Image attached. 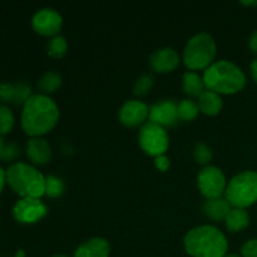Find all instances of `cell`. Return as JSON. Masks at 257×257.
<instances>
[{
  "label": "cell",
  "mask_w": 257,
  "mask_h": 257,
  "mask_svg": "<svg viewBox=\"0 0 257 257\" xmlns=\"http://www.w3.org/2000/svg\"><path fill=\"white\" fill-rule=\"evenodd\" d=\"M58 119V105L48 95L33 94L23 105L22 128L33 138L49 133L57 125Z\"/></svg>",
  "instance_id": "6da1fadb"
},
{
  "label": "cell",
  "mask_w": 257,
  "mask_h": 257,
  "mask_svg": "<svg viewBox=\"0 0 257 257\" xmlns=\"http://www.w3.org/2000/svg\"><path fill=\"white\" fill-rule=\"evenodd\" d=\"M110 246L107 240L94 237L88 240L75 250L74 257H109Z\"/></svg>",
  "instance_id": "2e32d148"
},
{
  "label": "cell",
  "mask_w": 257,
  "mask_h": 257,
  "mask_svg": "<svg viewBox=\"0 0 257 257\" xmlns=\"http://www.w3.org/2000/svg\"><path fill=\"white\" fill-rule=\"evenodd\" d=\"M198 108L200 112L207 115H216L222 109V98L218 93L206 89L198 98Z\"/></svg>",
  "instance_id": "ac0fdd59"
},
{
  "label": "cell",
  "mask_w": 257,
  "mask_h": 257,
  "mask_svg": "<svg viewBox=\"0 0 257 257\" xmlns=\"http://www.w3.org/2000/svg\"><path fill=\"white\" fill-rule=\"evenodd\" d=\"M178 103L175 100L166 99L150 107V122L156 123L161 127H173L180 122L178 118Z\"/></svg>",
  "instance_id": "8fae6325"
},
{
  "label": "cell",
  "mask_w": 257,
  "mask_h": 257,
  "mask_svg": "<svg viewBox=\"0 0 257 257\" xmlns=\"http://www.w3.org/2000/svg\"><path fill=\"white\" fill-rule=\"evenodd\" d=\"M183 90L186 94L191 97L200 98L201 94L206 90L203 78L200 77L196 72H187L183 74Z\"/></svg>",
  "instance_id": "ffe728a7"
},
{
  "label": "cell",
  "mask_w": 257,
  "mask_h": 257,
  "mask_svg": "<svg viewBox=\"0 0 257 257\" xmlns=\"http://www.w3.org/2000/svg\"><path fill=\"white\" fill-rule=\"evenodd\" d=\"M155 166L161 172H166L170 168V160L165 155L158 156V157L155 158Z\"/></svg>",
  "instance_id": "f546056e"
},
{
  "label": "cell",
  "mask_w": 257,
  "mask_h": 257,
  "mask_svg": "<svg viewBox=\"0 0 257 257\" xmlns=\"http://www.w3.org/2000/svg\"><path fill=\"white\" fill-rule=\"evenodd\" d=\"M248 45H250V48H251V50H252V52L257 53V30H256V32H253L252 35H251L250 42H248Z\"/></svg>",
  "instance_id": "4dcf8cb0"
},
{
  "label": "cell",
  "mask_w": 257,
  "mask_h": 257,
  "mask_svg": "<svg viewBox=\"0 0 257 257\" xmlns=\"http://www.w3.org/2000/svg\"><path fill=\"white\" fill-rule=\"evenodd\" d=\"M185 248L192 257H225L228 243L218 228L203 225L192 228L186 235Z\"/></svg>",
  "instance_id": "7a4b0ae2"
},
{
  "label": "cell",
  "mask_w": 257,
  "mask_h": 257,
  "mask_svg": "<svg viewBox=\"0 0 257 257\" xmlns=\"http://www.w3.org/2000/svg\"><path fill=\"white\" fill-rule=\"evenodd\" d=\"M64 192V182L59 177L48 176L45 177V196L49 198H58Z\"/></svg>",
  "instance_id": "603a6c76"
},
{
  "label": "cell",
  "mask_w": 257,
  "mask_h": 257,
  "mask_svg": "<svg viewBox=\"0 0 257 257\" xmlns=\"http://www.w3.org/2000/svg\"><path fill=\"white\" fill-rule=\"evenodd\" d=\"M216 57V43L207 33L191 38L183 50V63L191 70L207 69Z\"/></svg>",
  "instance_id": "5b68a950"
},
{
  "label": "cell",
  "mask_w": 257,
  "mask_h": 257,
  "mask_svg": "<svg viewBox=\"0 0 257 257\" xmlns=\"http://www.w3.org/2000/svg\"><path fill=\"white\" fill-rule=\"evenodd\" d=\"M67 40L65 38L60 37V35H57V37L52 38L49 43H48V54L53 58H59L64 57L65 53H67Z\"/></svg>",
  "instance_id": "d4e9b609"
},
{
  "label": "cell",
  "mask_w": 257,
  "mask_h": 257,
  "mask_svg": "<svg viewBox=\"0 0 257 257\" xmlns=\"http://www.w3.org/2000/svg\"><path fill=\"white\" fill-rule=\"evenodd\" d=\"M15 257H25V253H24V251H18L17 256H15Z\"/></svg>",
  "instance_id": "d590c367"
},
{
  "label": "cell",
  "mask_w": 257,
  "mask_h": 257,
  "mask_svg": "<svg viewBox=\"0 0 257 257\" xmlns=\"http://www.w3.org/2000/svg\"><path fill=\"white\" fill-rule=\"evenodd\" d=\"M5 182H7V177H5V171L0 167V193H2L3 188H4Z\"/></svg>",
  "instance_id": "1f68e13d"
},
{
  "label": "cell",
  "mask_w": 257,
  "mask_h": 257,
  "mask_svg": "<svg viewBox=\"0 0 257 257\" xmlns=\"http://www.w3.org/2000/svg\"><path fill=\"white\" fill-rule=\"evenodd\" d=\"M150 118V108L141 100H128L119 110V119L125 127L136 128L145 125Z\"/></svg>",
  "instance_id": "7c38bea8"
},
{
  "label": "cell",
  "mask_w": 257,
  "mask_h": 257,
  "mask_svg": "<svg viewBox=\"0 0 257 257\" xmlns=\"http://www.w3.org/2000/svg\"><path fill=\"white\" fill-rule=\"evenodd\" d=\"M62 84V77L57 72H47L40 77L38 80V88L40 89L42 94L47 95L50 93H54L55 90L59 89Z\"/></svg>",
  "instance_id": "44dd1931"
},
{
  "label": "cell",
  "mask_w": 257,
  "mask_h": 257,
  "mask_svg": "<svg viewBox=\"0 0 257 257\" xmlns=\"http://www.w3.org/2000/svg\"><path fill=\"white\" fill-rule=\"evenodd\" d=\"M19 156H20L19 146H18L17 143H9V145L4 146V150H3L0 160L4 161V162H13V161L18 160Z\"/></svg>",
  "instance_id": "83f0119b"
},
{
  "label": "cell",
  "mask_w": 257,
  "mask_h": 257,
  "mask_svg": "<svg viewBox=\"0 0 257 257\" xmlns=\"http://www.w3.org/2000/svg\"><path fill=\"white\" fill-rule=\"evenodd\" d=\"M193 155H195V160L200 165H207L212 160V150L206 143H197L195 151H193Z\"/></svg>",
  "instance_id": "4316f807"
},
{
  "label": "cell",
  "mask_w": 257,
  "mask_h": 257,
  "mask_svg": "<svg viewBox=\"0 0 257 257\" xmlns=\"http://www.w3.org/2000/svg\"><path fill=\"white\" fill-rule=\"evenodd\" d=\"M7 183L22 198H40L45 195V177L33 166L15 162L5 171Z\"/></svg>",
  "instance_id": "277c9868"
},
{
  "label": "cell",
  "mask_w": 257,
  "mask_h": 257,
  "mask_svg": "<svg viewBox=\"0 0 257 257\" xmlns=\"http://www.w3.org/2000/svg\"><path fill=\"white\" fill-rule=\"evenodd\" d=\"M15 124L14 114L9 107L0 104V136L9 135Z\"/></svg>",
  "instance_id": "cb8c5ba5"
},
{
  "label": "cell",
  "mask_w": 257,
  "mask_h": 257,
  "mask_svg": "<svg viewBox=\"0 0 257 257\" xmlns=\"http://www.w3.org/2000/svg\"><path fill=\"white\" fill-rule=\"evenodd\" d=\"M225 257H240V256H237V255H226Z\"/></svg>",
  "instance_id": "8d00e7d4"
},
{
  "label": "cell",
  "mask_w": 257,
  "mask_h": 257,
  "mask_svg": "<svg viewBox=\"0 0 257 257\" xmlns=\"http://www.w3.org/2000/svg\"><path fill=\"white\" fill-rule=\"evenodd\" d=\"M243 257H257V238L248 240L241 248Z\"/></svg>",
  "instance_id": "f1b7e54d"
},
{
  "label": "cell",
  "mask_w": 257,
  "mask_h": 257,
  "mask_svg": "<svg viewBox=\"0 0 257 257\" xmlns=\"http://www.w3.org/2000/svg\"><path fill=\"white\" fill-rule=\"evenodd\" d=\"M4 140H3V136H0V157H2L3 150H4Z\"/></svg>",
  "instance_id": "836d02e7"
},
{
  "label": "cell",
  "mask_w": 257,
  "mask_h": 257,
  "mask_svg": "<svg viewBox=\"0 0 257 257\" xmlns=\"http://www.w3.org/2000/svg\"><path fill=\"white\" fill-rule=\"evenodd\" d=\"M231 210V205L223 197L206 200L203 203V212L207 217L215 221H225L226 216Z\"/></svg>",
  "instance_id": "e0dca14e"
},
{
  "label": "cell",
  "mask_w": 257,
  "mask_h": 257,
  "mask_svg": "<svg viewBox=\"0 0 257 257\" xmlns=\"http://www.w3.org/2000/svg\"><path fill=\"white\" fill-rule=\"evenodd\" d=\"M178 118L183 122H190L197 118L198 113H200V108H198L197 103L190 99H183L178 103Z\"/></svg>",
  "instance_id": "7402d4cb"
},
{
  "label": "cell",
  "mask_w": 257,
  "mask_h": 257,
  "mask_svg": "<svg viewBox=\"0 0 257 257\" xmlns=\"http://www.w3.org/2000/svg\"><path fill=\"white\" fill-rule=\"evenodd\" d=\"M47 212V206L39 198H20L13 207V217L25 225L38 222Z\"/></svg>",
  "instance_id": "9c48e42d"
},
{
  "label": "cell",
  "mask_w": 257,
  "mask_h": 257,
  "mask_svg": "<svg viewBox=\"0 0 257 257\" xmlns=\"http://www.w3.org/2000/svg\"><path fill=\"white\" fill-rule=\"evenodd\" d=\"M225 198L232 207L246 208L257 202V172L246 171L235 176L226 187Z\"/></svg>",
  "instance_id": "8992f818"
},
{
  "label": "cell",
  "mask_w": 257,
  "mask_h": 257,
  "mask_svg": "<svg viewBox=\"0 0 257 257\" xmlns=\"http://www.w3.org/2000/svg\"><path fill=\"white\" fill-rule=\"evenodd\" d=\"M248 222H250V217H248V213L246 212L245 208H231L225 218L226 227L231 232H240V231L245 230L248 226Z\"/></svg>",
  "instance_id": "d6986e66"
},
{
  "label": "cell",
  "mask_w": 257,
  "mask_h": 257,
  "mask_svg": "<svg viewBox=\"0 0 257 257\" xmlns=\"http://www.w3.org/2000/svg\"><path fill=\"white\" fill-rule=\"evenodd\" d=\"M206 89L218 94H235L246 84L242 70L228 60H218L203 72Z\"/></svg>",
  "instance_id": "3957f363"
},
{
  "label": "cell",
  "mask_w": 257,
  "mask_h": 257,
  "mask_svg": "<svg viewBox=\"0 0 257 257\" xmlns=\"http://www.w3.org/2000/svg\"><path fill=\"white\" fill-rule=\"evenodd\" d=\"M197 185L201 193L207 200L222 197L226 192V178L222 171L215 166H206L197 176Z\"/></svg>",
  "instance_id": "ba28073f"
},
{
  "label": "cell",
  "mask_w": 257,
  "mask_h": 257,
  "mask_svg": "<svg viewBox=\"0 0 257 257\" xmlns=\"http://www.w3.org/2000/svg\"><path fill=\"white\" fill-rule=\"evenodd\" d=\"M242 4L251 7V5H257V2H242Z\"/></svg>",
  "instance_id": "e575fe53"
},
{
  "label": "cell",
  "mask_w": 257,
  "mask_h": 257,
  "mask_svg": "<svg viewBox=\"0 0 257 257\" xmlns=\"http://www.w3.org/2000/svg\"><path fill=\"white\" fill-rule=\"evenodd\" d=\"M32 88L25 83H2L0 84V102L12 103L17 105H24L32 97Z\"/></svg>",
  "instance_id": "4fadbf2b"
},
{
  "label": "cell",
  "mask_w": 257,
  "mask_h": 257,
  "mask_svg": "<svg viewBox=\"0 0 257 257\" xmlns=\"http://www.w3.org/2000/svg\"><path fill=\"white\" fill-rule=\"evenodd\" d=\"M52 257H68V256H65V255H55V256H52Z\"/></svg>",
  "instance_id": "74e56055"
},
{
  "label": "cell",
  "mask_w": 257,
  "mask_h": 257,
  "mask_svg": "<svg viewBox=\"0 0 257 257\" xmlns=\"http://www.w3.org/2000/svg\"><path fill=\"white\" fill-rule=\"evenodd\" d=\"M27 156L30 162L37 166L47 165L52 157L49 143L40 137L32 138L27 143Z\"/></svg>",
  "instance_id": "9a60e30c"
},
{
  "label": "cell",
  "mask_w": 257,
  "mask_h": 257,
  "mask_svg": "<svg viewBox=\"0 0 257 257\" xmlns=\"http://www.w3.org/2000/svg\"><path fill=\"white\" fill-rule=\"evenodd\" d=\"M63 25L62 15L54 9H40L32 19V27L35 33L43 37H57Z\"/></svg>",
  "instance_id": "30bf717a"
},
{
  "label": "cell",
  "mask_w": 257,
  "mask_h": 257,
  "mask_svg": "<svg viewBox=\"0 0 257 257\" xmlns=\"http://www.w3.org/2000/svg\"><path fill=\"white\" fill-rule=\"evenodd\" d=\"M138 141L141 148L155 158L165 155L170 146V138L165 128L152 122H147L142 125Z\"/></svg>",
  "instance_id": "52a82bcc"
},
{
  "label": "cell",
  "mask_w": 257,
  "mask_h": 257,
  "mask_svg": "<svg viewBox=\"0 0 257 257\" xmlns=\"http://www.w3.org/2000/svg\"><path fill=\"white\" fill-rule=\"evenodd\" d=\"M251 73H252L253 79L257 82V59L253 60V62L251 63Z\"/></svg>",
  "instance_id": "d6a6232c"
},
{
  "label": "cell",
  "mask_w": 257,
  "mask_h": 257,
  "mask_svg": "<svg viewBox=\"0 0 257 257\" xmlns=\"http://www.w3.org/2000/svg\"><path fill=\"white\" fill-rule=\"evenodd\" d=\"M153 87V77L150 74H145L142 77H140L137 79V82L135 83V88H133V92H135L136 95H140V97H143V95L148 94L151 92Z\"/></svg>",
  "instance_id": "484cf974"
},
{
  "label": "cell",
  "mask_w": 257,
  "mask_h": 257,
  "mask_svg": "<svg viewBox=\"0 0 257 257\" xmlns=\"http://www.w3.org/2000/svg\"><path fill=\"white\" fill-rule=\"evenodd\" d=\"M151 67L153 70L160 73H168L175 70L180 64V57L172 48H162L151 55Z\"/></svg>",
  "instance_id": "5bb4252c"
}]
</instances>
